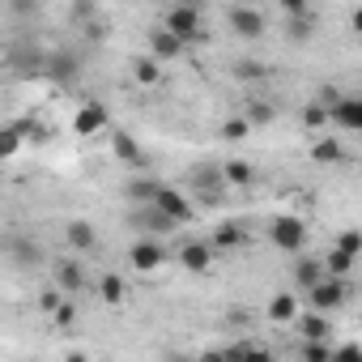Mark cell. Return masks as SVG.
<instances>
[{
    "instance_id": "obj_1",
    "label": "cell",
    "mask_w": 362,
    "mask_h": 362,
    "mask_svg": "<svg viewBox=\"0 0 362 362\" xmlns=\"http://www.w3.org/2000/svg\"><path fill=\"white\" fill-rule=\"evenodd\" d=\"M128 226L136 230V239H162V235H175L179 222L166 218L158 205H132L128 209Z\"/></svg>"
},
{
    "instance_id": "obj_2",
    "label": "cell",
    "mask_w": 362,
    "mask_h": 362,
    "mask_svg": "<svg viewBox=\"0 0 362 362\" xmlns=\"http://www.w3.org/2000/svg\"><path fill=\"white\" fill-rule=\"evenodd\" d=\"M179 43H205L209 35H205V22H201V9H192V5H175V9H166V22H162Z\"/></svg>"
},
{
    "instance_id": "obj_3",
    "label": "cell",
    "mask_w": 362,
    "mask_h": 362,
    "mask_svg": "<svg viewBox=\"0 0 362 362\" xmlns=\"http://www.w3.org/2000/svg\"><path fill=\"white\" fill-rule=\"evenodd\" d=\"M269 239H273V247H281V252H303V243H307V222H303L298 214H281V218L269 222Z\"/></svg>"
},
{
    "instance_id": "obj_4",
    "label": "cell",
    "mask_w": 362,
    "mask_h": 362,
    "mask_svg": "<svg viewBox=\"0 0 362 362\" xmlns=\"http://www.w3.org/2000/svg\"><path fill=\"white\" fill-rule=\"evenodd\" d=\"M226 175L222 170H197L192 175V205H222L226 201Z\"/></svg>"
},
{
    "instance_id": "obj_5",
    "label": "cell",
    "mask_w": 362,
    "mask_h": 362,
    "mask_svg": "<svg viewBox=\"0 0 362 362\" xmlns=\"http://www.w3.org/2000/svg\"><path fill=\"white\" fill-rule=\"evenodd\" d=\"M170 260V252L158 243V239H136L132 247H128V264L136 269V273H153V269H162Z\"/></svg>"
},
{
    "instance_id": "obj_6",
    "label": "cell",
    "mask_w": 362,
    "mask_h": 362,
    "mask_svg": "<svg viewBox=\"0 0 362 362\" xmlns=\"http://www.w3.org/2000/svg\"><path fill=\"white\" fill-rule=\"evenodd\" d=\"M179 264L188 273H197V277H205L214 269V243L209 239H184L179 243Z\"/></svg>"
},
{
    "instance_id": "obj_7",
    "label": "cell",
    "mask_w": 362,
    "mask_h": 362,
    "mask_svg": "<svg viewBox=\"0 0 362 362\" xmlns=\"http://www.w3.org/2000/svg\"><path fill=\"white\" fill-rule=\"evenodd\" d=\"M345 298H349V290H345V281H337V277H324L311 294H307V307L311 311H337V307H345Z\"/></svg>"
},
{
    "instance_id": "obj_8",
    "label": "cell",
    "mask_w": 362,
    "mask_h": 362,
    "mask_svg": "<svg viewBox=\"0 0 362 362\" xmlns=\"http://www.w3.org/2000/svg\"><path fill=\"white\" fill-rule=\"evenodd\" d=\"M226 22H230V30H235L239 39H260V35H264V13L252 9V5H235V9H226Z\"/></svg>"
},
{
    "instance_id": "obj_9",
    "label": "cell",
    "mask_w": 362,
    "mask_h": 362,
    "mask_svg": "<svg viewBox=\"0 0 362 362\" xmlns=\"http://www.w3.org/2000/svg\"><path fill=\"white\" fill-rule=\"evenodd\" d=\"M166 218H175L179 226H188L192 218H197V205H192V197H184V192H175V188H162V197L153 201Z\"/></svg>"
},
{
    "instance_id": "obj_10",
    "label": "cell",
    "mask_w": 362,
    "mask_h": 362,
    "mask_svg": "<svg viewBox=\"0 0 362 362\" xmlns=\"http://www.w3.org/2000/svg\"><path fill=\"white\" fill-rule=\"evenodd\" d=\"M107 128H111V115H107L103 103H86V107L77 111V119H73V132H77V136H98V132H107Z\"/></svg>"
},
{
    "instance_id": "obj_11",
    "label": "cell",
    "mask_w": 362,
    "mask_h": 362,
    "mask_svg": "<svg viewBox=\"0 0 362 362\" xmlns=\"http://www.w3.org/2000/svg\"><path fill=\"white\" fill-rule=\"evenodd\" d=\"M149 56L158 60V64H166V60H179L184 56V43H179L166 26H158V30H149Z\"/></svg>"
},
{
    "instance_id": "obj_12",
    "label": "cell",
    "mask_w": 362,
    "mask_h": 362,
    "mask_svg": "<svg viewBox=\"0 0 362 362\" xmlns=\"http://www.w3.org/2000/svg\"><path fill=\"white\" fill-rule=\"evenodd\" d=\"M328 115H332V124H337V128H345V132H362V94L341 98Z\"/></svg>"
},
{
    "instance_id": "obj_13",
    "label": "cell",
    "mask_w": 362,
    "mask_h": 362,
    "mask_svg": "<svg viewBox=\"0 0 362 362\" xmlns=\"http://www.w3.org/2000/svg\"><path fill=\"white\" fill-rule=\"evenodd\" d=\"M209 243H214V252H235V247L247 243V226H243V222H222V226L209 235Z\"/></svg>"
},
{
    "instance_id": "obj_14",
    "label": "cell",
    "mask_w": 362,
    "mask_h": 362,
    "mask_svg": "<svg viewBox=\"0 0 362 362\" xmlns=\"http://www.w3.org/2000/svg\"><path fill=\"white\" fill-rule=\"evenodd\" d=\"M303 311H307V307H303L294 294H273V298H269V320H273V324H298Z\"/></svg>"
},
{
    "instance_id": "obj_15",
    "label": "cell",
    "mask_w": 362,
    "mask_h": 362,
    "mask_svg": "<svg viewBox=\"0 0 362 362\" xmlns=\"http://www.w3.org/2000/svg\"><path fill=\"white\" fill-rule=\"evenodd\" d=\"M298 332H303V341H324L328 345V337H332V324H328V315L324 311H303L298 315Z\"/></svg>"
},
{
    "instance_id": "obj_16",
    "label": "cell",
    "mask_w": 362,
    "mask_h": 362,
    "mask_svg": "<svg viewBox=\"0 0 362 362\" xmlns=\"http://www.w3.org/2000/svg\"><path fill=\"white\" fill-rule=\"evenodd\" d=\"M64 239H69L73 252H94V247H98V230H94L90 222H81V218L64 226Z\"/></svg>"
},
{
    "instance_id": "obj_17",
    "label": "cell",
    "mask_w": 362,
    "mask_h": 362,
    "mask_svg": "<svg viewBox=\"0 0 362 362\" xmlns=\"http://www.w3.org/2000/svg\"><path fill=\"white\" fill-rule=\"evenodd\" d=\"M324 277H328V273H324V260H311V256H307V260H294V286H298V290L311 294Z\"/></svg>"
},
{
    "instance_id": "obj_18",
    "label": "cell",
    "mask_w": 362,
    "mask_h": 362,
    "mask_svg": "<svg viewBox=\"0 0 362 362\" xmlns=\"http://www.w3.org/2000/svg\"><path fill=\"white\" fill-rule=\"evenodd\" d=\"M111 149H115V158H119V162H128L132 170H136V166H145V149H141L128 132H111Z\"/></svg>"
},
{
    "instance_id": "obj_19",
    "label": "cell",
    "mask_w": 362,
    "mask_h": 362,
    "mask_svg": "<svg viewBox=\"0 0 362 362\" xmlns=\"http://www.w3.org/2000/svg\"><path fill=\"white\" fill-rule=\"evenodd\" d=\"M166 184H158V179H128V201L132 205H153L162 197Z\"/></svg>"
},
{
    "instance_id": "obj_20",
    "label": "cell",
    "mask_w": 362,
    "mask_h": 362,
    "mask_svg": "<svg viewBox=\"0 0 362 362\" xmlns=\"http://www.w3.org/2000/svg\"><path fill=\"white\" fill-rule=\"evenodd\" d=\"M56 286H60L64 294H77V290L86 286V269H81L77 260H64V264L56 269Z\"/></svg>"
},
{
    "instance_id": "obj_21",
    "label": "cell",
    "mask_w": 362,
    "mask_h": 362,
    "mask_svg": "<svg viewBox=\"0 0 362 362\" xmlns=\"http://www.w3.org/2000/svg\"><path fill=\"white\" fill-rule=\"evenodd\" d=\"M222 175H226V184H230V188H247L252 179H256L252 162H243V158H230V162L222 166Z\"/></svg>"
},
{
    "instance_id": "obj_22",
    "label": "cell",
    "mask_w": 362,
    "mask_h": 362,
    "mask_svg": "<svg viewBox=\"0 0 362 362\" xmlns=\"http://www.w3.org/2000/svg\"><path fill=\"white\" fill-rule=\"evenodd\" d=\"M132 77H136L141 86H158V81H162V64H158L153 56H136V60H132Z\"/></svg>"
},
{
    "instance_id": "obj_23",
    "label": "cell",
    "mask_w": 362,
    "mask_h": 362,
    "mask_svg": "<svg viewBox=\"0 0 362 362\" xmlns=\"http://www.w3.org/2000/svg\"><path fill=\"white\" fill-rule=\"evenodd\" d=\"M354 269V256L349 252H341V247H332L328 256H324V273L328 277H337V281H345V273Z\"/></svg>"
},
{
    "instance_id": "obj_24",
    "label": "cell",
    "mask_w": 362,
    "mask_h": 362,
    "mask_svg": "<svg viewBox=\"0 0 362 362\" xmlns=\"http://www.w3.org/2000/svg\"><path fill=\"white\" fill-rule=\"evenodd\" d=\"M311 158H315V162H341V158H345V149H341V141L320 136V141L311 145Z\"/></svg>"
},
{
    "instance_id": "obj_25",
    "label": "cell",
    "mask_w": 362,
    "mask_h": 362,
    "mask_svg": "<svg viewBox=\"0 0 362 362\" xmlns=\"http://www.w3.org/2000/svg\"><path fill=\"white\" fill-rule=\"evenodd\" d=\"M273 119H277V103H264V98L247 103V124H273Z\"/></svg>"
},
{
    "instance_id": "obj_26",
    "label": "cell",
    "mask_w": 362,
    "mask_h": 362,
    "mask_svg": "<svg viewBox=\"0 0 362 362\" xmlns=\"http://www.w3.org/2000/svg\"><path fill=\"white\" fill-rule=\"evenodd\" d=\"M98 294H103V303H107V307H119V303H124V281H119L115 273H103Z\"/></svg>"
},
{
    "instance_id": "obj_27",
    "label": "cell",
    "mask_w": 362,
    "mask_h": 362,
    "mask_svg": "<svg viewBox=\"0 0 362 362\" xmlns=\"http://www.w3.org/2000/svg\"><path fill=\"white\" fill-rule=\"evenodd\" d=\"M9 256L18 264H39V247H30L26 239H9Z\"/></svg>"
},
{
    "instance_id": "obj_28",
    "label": "cell",
    "mask_w": 362,
    "mask_h": 362,
    "mask_svg": "<svg viewBox=\"0 0 362 362\" xmlns=\"http://www.w3.org/2000/svg\"><path fill=\"white\" fill-rule=\"evenodd\" d=\"M286 30H290V39H294V43H307V39L315 35V13H311V18H294Z\"/></svg>"
},
{
    "instance_id": "obj_29",
    "label": "cell",
    "mask_w": 362,
    "mask_h": 362,
    "mask_svg": "<svg viewBox=\"0 0 362 362\" xmlns=\"http://www.w3.org/2000/svg\"><path fill=\"white\" fill-rule=\"evenodd\" d=\"M235 77H239V81H260V77H269V69H264L260 60H239V64H235Z\"/></svg>"
},
{
    "instance_id": "obj_30",
    "label": "cell",
    "mask_w": 362,
    "mask_h": 362,
    "mask_svg": "<svg viewBox=\"0 0 362 362\" xmlns=\"http://www.w3.org/2000/svg\"><path fill=\"white\" fill-rule=\"evenodd\" d=\"M247 132H252L247 115H235V119H226V124H222V141H243Z\"/></svg>"
},
{
    "instance_id": "obj_31",
    "label": "cell",
    "mask_w": 362,
    "mask_h": 362,
    "mask_svg": "<svg viewBox=\"0 0 362 362\" xmlns=\"http://www.w3.org/2000/svg\"><path fill=\"white\" fill-rule=\"evenodd\" d=\"M303 362H332V349L324 341H303Z\"/></svg>"
},
{
    "instance_id": "obj_32",
    "label": "cell",
    "mask_w": 362,
    "mask_h": 362,
    "mask_svg": "<svg viewBox=\"0 0 362 362\" xmlns=\"http://www.w3.org/2000/svg\"><path fill=\"white\" fill-rule=\"evenodd\" d=\"M328 119H332V115H328L320 103H307V107H303V124H307V128H320V124H328Z\"/></svg>"
},
{
    "instance_id": "obj_33",
    "label": "cell",
    "mask_w": 362,
    "mask_h": 362,
    "mask_svg": "<svg viewBox=\"0 0 362 362\" xmlns=\"http://www.w3.org/2000/svg\"><path fill=\"white\" fill-rule=\"evenodd\" d=\"M337 247L349 252V256H358V252H362V230H341V235H337Z\"/></svg>"
},
{
    "instance_id": "obj_34",
    "label": "cell",
    "mask_w": 362,
    "mask_h": 362,
    "mask_svg": "<svg viewBox=\"0 0 362 362\" xmlns=\"http://www.w3.org/2000/svg\"><path fill=\"white\" fill-rule=\"evenodd\" d=\"M18 145H22L18 128H5V132H0V158H13V153H18Z\"/></svg>"
},
{
    "instance_id": "obj_35",
    "label": "cell",
    "mask_w": 362,
    "mask_h": 362,
    "mask_svg": "<svg viewBox=\"0 0 362 362\" xmlns=\"http://www.w3.org/2000/svg\"><path fill=\"white\" fill-rule=\"evenodd\" d=\"M73 22H81V26H90V22H98V9L90 5V0H77V5H73Z\"/></svg>"
},
{
    "instance_id": "obj_36",
    "label": "cell",
    "mask_w": 362,
    "mask_h": 362,
    "mask_svg": "<svg viewBox=\"0 0 362 362\" xmlns=\"http://www.w3.org/2000/svg\"><path fill=\"white\" fill-rule=\"evenodd\" d=\"M52 73L56 77H73L77 73V60L73 56H52Z\"/></svg>"
},
{
    "instance_id": "obj_37",
    "label": "cell",
    "mask_w": 362,
    "mask_h": 362,
    "mask_svg": "<svg viewBox=\"0 0 362 362\" xmlns=\"http://www.w3.org/2000/svg\"><path fill=\"white\" fill-rule=\"evenodd\" d=\"M60 303H64V298H60V290H43V294H39V311H47V315H56V311H60Z\"/></svg>"
},
{
    "instance_id": "obj_38",
    "label": "cell",
    "mask_w": 362,
    "mask_h": 362,
    "mask_svg": "<svg viewBox=\"0 0 362 362\" xmlns=\"http://www.w3.org/2000/svg\"><path fill=\"white\" fill-rule=\"evenodd\" d=\"M332 362H362V345H341V349H332Z\"/></svg>"
},
{
    "instance_id": "obj_39",
    "label": "cell",
    "mask_w": 362,
    "mask_h": 362,
    "mask_svg": "<svg viewBox=\"0 0 362 362\" xmlns=\"http://www.w3.org/2000/svg\"><path fill=\"white\" fill-rule=\"evenodd\" d=\"M281 13H286L290 22H294V18H311V9L303 5V0H281Z\"/></svg>"
},
{
    "instance_id": "obj_40",
    "label": "cell",
    "mask_w": 362,
    "mask_h": 362,
    "mask_svg": "<svg viewBox=\"0 0 362 362\" xmlns=\"http://www.w3.org/2000/svg\"><path fill=\"white\" fill-rule=\"evenodd\" d=\"M73 320H77V307H73V303L64 298V303H60V311H56V324H60V328H69Z\"/></svg>"
},
{
    "instance_id": "obj_41",
    "label": "cell",
    "mask_w": 362,
    "mask_h": 362,
    "mask_svg": "<svg viewBox=\"0 0 362 362\" xmlns=\"http://www.w3.org/2000/svg\"><path fill=\"white\" fill-rule=\"evenodd\" d=\"M243 362H273V354H269L264 345H247V354H243Z\"/></svg>"
},
{
    "instance_id": "obj_42",
    "label": "cell",
    "mask_w": 362,
    "mask_h": 362,
    "mask_svg": "<svg viewBox=\"0 0 362 362\" xmlns=\"http://www.w3.org/2000/svg\"><path fill=\"white\" fill-rule=\"evenodd\" d=\"M86 39H90V43L107 39V22H103V18H98V22H90V26H86Z\"/></svg>"
},
{
    "instance_id": "obj_43",
    "label": "cell",
    "mask_w": 362,
    "mask_h": 362,
    "mask_svg": "<svg viewBox=\"0 0 362 362\" xmlns=\"http://www.w3.org/2000/svg\"><path fill=\"white\" fill-rule=\"evenodd\" d=\"M197 362H226V354H222V349H205Z\"/></svg>"
},
{
    "instance_id": "obj_44",
    "label": "cell",
    "mask_w": 362,
    "mask_h": 362,
    "mask_svg": "<svg viewBox=\"0 0 362 362\" xmlns=\"http://www.w3.org/2000/svg\"><path fill=\"white\" fill-rule=\"evenodd\" d=\"M9 9H13V13H22V18H26V13H35V5H26V0H13Z\"/></svg>"
},
{
    "instance_id": "obj_45",
    "label": "cell",
    "mask_w": 362,
    "mask_h": 362,
    "mask_svg": "<svg viewBox=\"0 0 362 362\" xmlns=\"http://www.w3.org/2000/svg\"><path fill=\"white\" fill-rule=\"evenodd\" d=\"M349 26H354V35H362V9H354V18H349Z\"/></svg>"
},
{
    "instance_id": "obj_46",
    "label": "cell",
    "mask_w": 362,
    "mask_h": 362,
    "mask_svg": "<svg viewBox=\"0 0 362 362\" xmlns=\"http://www.w3.org/2000/svg\"><path fill=\"white\" fill-rule=\"evenodd\" d=\"M64 362H90V358H86L81 349H73V354H64Z\"/></svg>"
},
{
    "instance_id": "obj_47",
    "label": "cell",
    "mask_w": 362,
    "mask_h": 362,
    "mask_svg": "<svg viewBox=\"0 0 362 362\" xmlns=\"http://www.w3.org/2000/svg\"><path fill=\"white\" fill-rule=\"evenodd\" d=\"M175 362H197V358H175Z\"/></svg>"
}]
</instances>
